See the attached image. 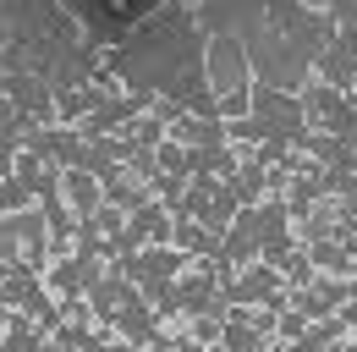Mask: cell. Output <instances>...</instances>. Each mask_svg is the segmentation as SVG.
<instances>
[{"label":"cell","instance_id":"1","mask_svg":"<svg viewBox=\"0 0 357 352\" xmlns=\"http://www.w3.org/2000/svg\"><path fill=\"white\" fill-rule=\"evenodd\" d=\"M192 66H204V50L192 39V17L181 6H160L154 17H143L110 55V72L132 94H149V88L171 94Z\"/></svg>","mask_w":357,"mask_h":352},{"label":"cell","instance_id":"2","mask_svg":"<svg viewBox=\"0 0 357 352\" xmlns=\"http://www.w3.org/2000/svg\"><path fill=\"white\" fill-rule=\"evenodd\" d=\"M330 50V17L308 11L303 0H269L264 28L248 39V55H253V72L259 78H275L280 88H291L308 61H319Z\"/></svg>","mask_w":357,"mask_h":352},{"label":"cell","instance_id":"3","mask_svg":"<svg viewBox=\"0 0 357 352\" xmlns=\"http://www.w3.org/2000/svg\"><path fill=\"white\" fill-rule=\"evenodd\" d=\"M209 66H215V88H220V105L225 110H248V66H253V55H248V44L236 39H215L209 44Z\"/></svg>","mask_w":357,"mask_h":352},{"label":"cell","instance_id":"4","mask_svg":"<svg viewBox=\"0 0 357 352\" xmlns=\"http://www.w3.org/2000/svg\"><path fill=\"white\" fill-rule=\"evenodd\" d=\"M352 72H357V22L335 39V50H324V78L330 83H352Z\"/></svg>","mask_w":357,"mask_h":352},{"label":"cell","instance_id":"5","mask_svg":"<svg viewBox=\"0 0 357 352\" xmlns=\"http://www.w3.org/2000/svg\"><path fill=\"white\" fill-rule=\"evenodd\" d=\"M176 138H181V143L192 138V143H209V149H215V143H220V127H215V122H181Z\"/></svg>","mask_w":357,"mask_h":352},{"label":"cell","instance_id":"6","mask_svg":"<svg viewBox=\"0 0 357 352\" xmlns=\"http://www.w3.org/2000/svg\"><path fill=\"white\" fill-rule=\"evenodd\" d=\"M6 352H33V336H28V325H11V336H6Z\"/></svg>","mask_w":357,"mask_h":352}]
</instances>
